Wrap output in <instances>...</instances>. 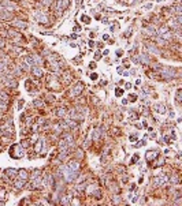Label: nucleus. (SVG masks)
Instances as JSON below:
<instances>
[{
  "label": "nucleus",
  "mask_w": 182,
  "mask_h": 206,
  "mask_svg": "<svg viewBox=\"0 0 182 206\" xmlns=\"http://www.w3.org/2000/svg\"><path fill=\"white\" fill-rule=\"evenodd\" d=\"M60 171L64 173V179H66L67 181H73L75 179V176H77V172H74V171H71V169H68L67 167H62Z\"/></svg>",
  "instance_id": "obj_1"
},
{
  "label": "nucleus",
  "mask_w": 182,
  "mask_h": 206,
  "mask_svg": "<svg viewBox=\"0 0 182 206\" xmlns=\"http://www.w3.org/2000/svg\"><path fill=\"white\" fill-rule=\"evenodd\" d=\"M82 89H84V83L82 82H78L77 85L73 87V90H71V96H78L79 93L82 92Z\"/></svg>",
  "instance_id": "obj_2"
},
{
  "label": "nucleus",
  "mask_w": 182,
  "mask_h": 206,
  "mask_svg": "<svg viewBox=\"0 0 182 206\" xmlns=\"http://www.w3.org/2000/svg\"><path fill=\"white\" fill-rule=\"evenodd\" d=\"M0 19H12V12L7 10H3V12H0Z\"/></svg>",
  "instance_id": "obj_3"
},
{
  "label": "nucleus",
  "mask_w": 182,
  "mask_h": 206,
  "mask_svg": "<svg viewBox=\"0 0 182 206\" xmlns=\"http://www.w3.org/2000/svg\"><path fill=\"white\" fill-rule=\"evenodd\" d=\"M4 173L7 175L8 178H11V179H14L17 175H18V171L17 169H12V168H8V169H6L4 171Z\"/></svg>",
  "instance_id": "obj_4"
},
{
  "label": "nucleus",
  "mask_w": 182,
  "mask_h": 206,
  "mask_svg": "<svg viewBox=\"0 0 182 206\" xmlns=\"http://www.w3.org/2000/svg\"><path fill=\"white\" fill-rule=\"evenodd\" d=\"M68 169H71V171H74V172H78V169H79V164L77 163V161H71V163L68 164Z\"/></svg>",
  "instance_id": "obj_5"
},
{
  "label": "nucleus",
  "mask_w": 182,
  "mask_h": 206,
  "mask_svg": "<svg viewBox=\"0 0 182 206\" xmlns=\"http://www.w3.org/2000/svg\"><path fill=\"white\" fill-rule=\"evenodd\" d=\"M56 115L59 117H64L66 115H67V111H66V108H64V107H60V108H58V109H56Z\"/></svg>",
  "instance_id": "obj_6"
},
{
  "label": "nucleus",
  "mask_w": 182,
  "mask_h": 206,
  "mask_svg": "<svg viewBox=\"0 0 182 206\" xmlns=\"http://www.w3.org/2000/svg\"><path fill=\"white\" fill-rule=\"evenodd\" d=\"M18 175H19V179H23V180H26V179L29 178V173H28V171L26 169H19Z\"/></svg>",
  "instance_id": "obj_7"
},
{
  "label": "nucleus",
  "mask_w": 182,
  "mask_h": 206,
  "mask_svg": "<svg viewBox=\"0 0 182 206\" xmlns=\"http://www.w3.org/2000/svg\"><path fill=\"white\" fill-rule=\"evenodd\" d=\"M32 72H33V74H34V75H36V77H39V78H40V77H41V75H43V71H41V70H40L39 67H36V66H33V68H32Z\"/></svg>",
  "instance_id": "obj_8"
},
{
  "label": "nucleus",
  "mask_w": 182,
  "mask_h": 206,
  "mask_svg": "<svg viewBox=\"0 0 182 206\" xmlns=\"http://www.w3.org/2000/svg\"><path fill=\"white\" fill-rule=\"evenodd\" d=\"M14 26H15V27H21V29H26V27H28V25H26L25 22H22V21H15Z\"/></svg>",
  "instance_id": "obj_9"
},
{
  "label": "nucleus",
  "mask_w": 182,
  "mask_h": 206,
  "mask_svg": "<svg viewBox=\"0 0 182 206\" xmlns=\"http://www.w3.org/2000/svg\"><path fill=\"white\" fill-rule=\"evenodd\" d=\"M145 33L148 34V36H155V34H156V30H155V27L149 26V27H146V29H145Z\"/></svg>",
  "instance_id": "obj_10"
},
{
  "label": "nucleus",
  "mask_w": 182,
  "mask_h": 206,
  "mask_svg": "<svg viewBox=\"0 0 182 206\" xmlns=\"http://www.w3.org/2000/svg\"><path fill=\"white\" fill-rule=\"evenodd\" d=\"M14 186H15V188H22L25 186V180H23V179H19V180H17L14 183Z\"/></svg>",
  "instance_id": "obj_11"
},
{
  "label": "nucleus",
  "mask_w": 182,
  "mask_h": 206,
  "mask_svg": "<svg viewBox=\"0 0 182 206\" xmlns=\"http://www.w3.org/2000/svg\"><path fill=\"white\" fill-rule=\"evenodd\" d=\"M156 156H157V152H148L146 153V160L149 161V160H152V158H155Z\"/></svg>",
  "instance_id": "obj_12"
},
{
  "label": "nucleus",
  "mask_w": 182,
  "mask_h": 206,
  "mask_svg": "<svg viewBox=\"0 0 182 206\" xmlns=\"http://www.w3.org/2000/svg\"><path fill=\"white\" fill-rule=\"evenodd\" d=\"M32 145V143H30V139H23V141H22L21 142V146L22 147H23V149H26V147H29V146Z\"/></svg>",
  "instance_id": "obj_13"
},
{
  "label": "nucleus",
  "mask_w": 182,
  "mask_h": 206,
  "mask_svg": "<svg viewBox=\"0 0 182 206\" xmlns=\"http://www.w3.org/2000/svg\"><path fill=\"white\" fill-rule=\"evenodd\" d=\"M40 175H41V172H40V169H34V171H33V172H32V176H30V179H32V180H33V179L39 178Z\"/></svg>",
  "instance_id": "obj_14"
},
{
  "label": "nucleus",
  "mask_w": 182,
  "mask_h": 206,
  "mask_svg": "<svg viewBox=\"0 0 182 206\" xmlns=\"http://www.w3.org/2000/svg\"><path fill=\"white\" fill-rule=\"evenodd\" d=\"M34 107L36 108H43L44 107V103H43V100H34Z\"/></svg>",
  "instance_id": "obj_15"
},
{
  "label": "nucleus",
  "mask_w": 182,
  "mask_h": 206,
  "mask_svg": "<svg viewBox=\"0 0 182 206\" xmlns=\"http://www.w3.org/2000/svg\"><path fill=\"white\" fill-rule=\"evenodd\" d=\"M155 109H156V112H159V113H164V112H166V108H164V105H156V107H155Z\"/></svg>",
  "instance_id": "obj_16"
},
{
  "label": "nucleus",
  "mask_w": 182,
  "mask_h": 206,
  "mask_svg": "<svg viewBox=\"0 0 182 206\" xmlns=\"http://www.w3.org/2000/svg\"><path fill=\"white\" fill-rule=\"evenodd\" d=\"M41 146H43V139H39V141H37L36 147H34V150H36V152L39 153V152H40V149H41Z\"/></svg>",
  "instance_id": "obj_17"
},
{
  "label": "nucleus",
  "mask_w": 182,
  "mask_h": 206,
  "mask_svg": "<svg viewBox=\"0 0 182 206\" xmlns=\"http://www.w3.org/2000/svg\"><path fill=\"white\" fill-rule=\"evenodd\" d=\"M62 203H63V205H70V197H68V195L63 197V199H62Z\"/></svg>",
  "instance_id": "obj_18"
},
{
  "label": "nucleus",
  "mask_w": 182,
  "mask_h": 206,
  "mask_svg": "<svg viewBox=\"0 0 182 206\" xmlns=\"http://www.w3.org/2000/svg\"><path fill=\"white\" fill-rule=\"evenodd\" d=\"M166 32H168V29L166 27V26H162V27H159V30H157V33H159V34H164Z\"/></svg>",
  "instance_id": "obj_19"
},
{
  "label": "nucleus",
  "mask_w": 182,
  "mask_h": 206,
  "mask_svg": "<svg viewBox=\"0 0 182 206\" xmlns=\"http://www.w3.org/2000/svg\"><path fill=\"white\" fill-rule=\"evenodd\" d=\"M6 199V190L4 188H0V201Z\"/></svg>",
  "instance_id": "obj_20"
},
{
  "label": "nucleus",
  "mask_w": 182,
  "mask_h": 206,
  "mask_svg": "<svg viewBox=\"0 0 182 206\" xmlns=\"http://www.w3.org/2000/svg\"><path fill=\"white\" fill-rule=\"evenodd\" d=\"M47 101L52 104V103H54V101H55V97L52 96V94H48V96H47Z\"/></svg>",
  "instance_id": "obj_21"
},
{
  "label": "nucleus",
  "mask_w": 182,
  "mask_h": 206,
  "mask_svg": "<svg viewBox=\"0 0 182 206\" xmlns=\"http://www.w3.org/2000/svg\"><path fill=\"white\" fill-rule=\"evenodd\" d=\"M115 94H116V96H122V94H123V90H116V92H115Z\"/></svg>",
  "instance_id": "obj_22"
},
{
  "label": "nucleus",
  "mask_w": 182,
  "mask_h": 206,
  "mask_svg": "<svg viewBox=\"0 0 182 206\" xmlns=\"http://www.w3.org/2000/svg\"><path fill=\"white\" fill-rule=\"evenodd\" d=\"M90 79H92V81H96V79H97V74H92V75H90Z\"/></svg>",
  "instance_id": "obj_23"
},
{
  "label": "nucleus",
  "mask_w": 182,
  "mask_h": 206,
  "mask_svg": "<svg viewBox=\"0 0 182 206\" xmlns=\"http://www.w3.org/2000/svg\"><path fill=\"white\" fill-rule=\"evenodd\" d=\"M44 1V4H45V6H50L51 3H52V0H43Z\"/></svg>",
  "instance_id": "obj_24"
},
{
  "label": "nucleus",
  "mask_w": 182,
  "mask_h": 206,
  "mask_svg": "<svg viewBox=\"0 0 182 206\" xmlns=\"http://www.w3.org/2000/svg\"><path fill=\"white\" fill-rule=\"evenodd\" d=\"M82 21H84V22H86V23H89V21H90V19L88 18V17H82Z\"/></svg>",
  "instance_id": "obj_25"
},
{
  "label": "nucleus",
  "mask_w": 182,
  "mask_h": 206,
  "mask_svg": "<svg viewBox=\"0 0 182 206\" xmlns=\"http://www.w3.org/2000/svg\"><path fill=\"white\" fill-rule=\"evenodd\" d=\"M111 131H112V134H118V132H119V130H118V128H116V130H115V128H112V130H111Z\"/></svg>",
  "instance_id": "obj_26"
},
{
  "label": "nucleus",
  "mask_w": 182,
  "mask_h": 206,
  "mask_svg": "<svg viewBox=\"0 0 182 206\" xmlns=\"http://www.w3.org/2000/svg\"><path fill=\"white\" fill-rule=\"evenodd\" d=\"M130 98H132V101H136V98H137V97L134 96V94H132V96H130Z\"/></svg>",
  "instance_id": "obj_27"
}]
</instances>
